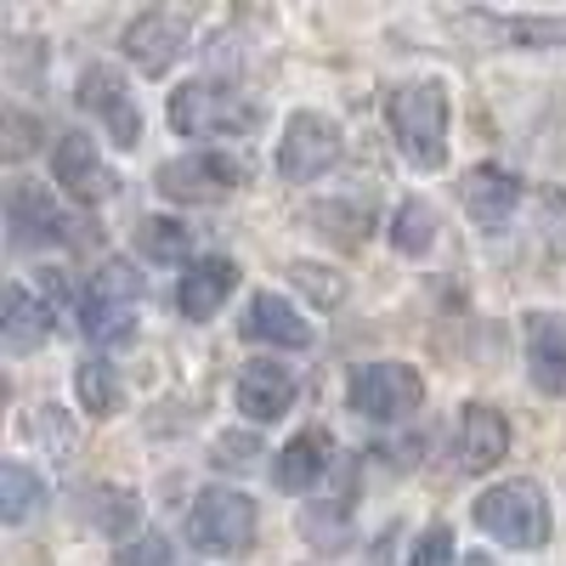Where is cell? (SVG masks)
I'll return each mask as SVG.
<instances>
[{
    "instance_id": "ac0fdd59",
    "label": "cell",
    "mask_w": 566,
    "mask_h": 566,
    "mask_svg": "<svg viewBox=\"0 0 566 566\" xmlns=\"http://www.w3.org/2000/svg\"><path fill=\"white\" fill-rule=\"evenodd\" d=\"M295 402V380H290V368H277V363H244L239 374V408L250 419H283Z\"/></svg>"
},
{
    "instance_id": "4fadbf2b",
    "label": "cell",
    "mask_w": 566,
    "mask_h": 566,
    "mask_svg": "<svg viewBox=\"0 0 566 566\" xmlns=\"http://www.w3.org/2000/svg\"><path fill=\"white\" fill-rule=\"evenodd\" d=\"M232 290H239V266L221 261V255H210V261H199V266H187V272H181V283H176V306H181V317L205 323V317H216V306H221Z\"/></svg>"
},
{
    "instance_id": "8fae6325",
    "label": "cell",
    "mask_w": 566,
    "mask_h": 566,
    "mask_svg": "<svg viewBox=\"0 0 566 566\" xmlns=\"http://www.w3.org/2000/svg\"><path fill=\"white\" fill-rule=\"evenodd\" d=\"M52 170L63 181V193L80 199V205H103L114 193V170L103 165V154H97V142H91V136H63Z\"/></svg>"
},
{
    "instance_id": "4316f807",
    "label": "cell",
    "mask_w": 566,
    "mask_h": 566,
    "mask_svg": "<svg viewBox=\"0 0 566 566\" xmlns=\"http://www.w3.org/2000/svg\"><path fill=\"white\" fill-rule=\"evenodd\" d=\"M295 283H301V290H306L312 301H323V306H335V301L346 295V290H340V277H328V272H323V266H312V261H301V266H295Z\"/></svg>"
},
{
    "instance_id": "3957f363",
    "label": "cell",
    "mask_w": 566,
    "mask_h": 566,
    "mask_svg": "<svg viewBox=\"0 0 566 566\" xmlns=\"http://www.w3.org/2000/svg\"><path fill=\"white\" fill-rule=\"evenodd\" d=\"M136 301H142V272L125 266V261H108L97 277H91L85 306H80L85 340H97V346L130 340V328H136Z\"/></svg>"
},
{
    "instance_id": "7c38bea8",
    "label": "cell",
    "mask_w": 566,
    "mask_h": 566,
    "mask_svg": "<svg viewBox=\"0 0 566 566\" xmlns=\"http://www.w3.org/2000/svg\"><path fill=\"white\" fill-rule=\"evenodd\" d=\"M187 45V18L181 12H142L130 29H125V52L142 74H165Z\"/></svg>"
},
{
    "instance_id": "603a6c76",
    "label": "cell",
    "mask_w": 566,
    "mask_h": 566,
    "mask_svg": "<svg viewBox=\"0 0 566 566\" xmlns=\"http://www.w3.org/2000/svg\"><path fill=\"white\" fill-rule=\"evenodd\" d=\"M136 244H142V255H154V261H181L193 239H187V227L154 216V221H142V227H136Z\"/></svg>"
},
{
    "instance_id": "5bb4252c",
    "label": "cell",
    "mask_w": 566,
    "mask_h": 566,
    "mask_svg": "<svg viewBox=\"0 0 566 566\" xmlns=\"http://www.w3.org/2000/svg\"><path fill=\"white\" fill-rule=\"evenodd\" d=\"M459 199L482 227H499L515 205H522V181H515L510 170H499V165H476V170H464Z\"/></svg>"
},
{
    "instance_id": "cb8c5ba5",
    "label": "cell",
    "mask_w": 566,
    "mask_h": 566,
    "mask_svg": "<svg viewBox=\"0 0 566 566\" xmlns=\"http://www.w3.org/2000/svg\"><path fill=\"white\" fill-rule=\"evenodd\" d=\"M74 391H80V402H85L91 413H114V408H119V386H114V368H108V363H80Z\"/></svg>"
},
{
    "instance_id": "8992f818",
    "label": "cell",
    "mask_w": 566,
    "mask_h": 566,
    "mask_svg": "<svg viewBox=\"0 0 566 566\" xmlns=\"http://www.w3.org/2000/svg\"><path fill=\"white\" fill-rule=\"evenodd\" d=\"M419 397H424V386L408 363H368V368L352 374V408L363 419H380V424L402 419V413L419 408Z\"/></svg>"
},
{
    "instance_id": "44dd1931",
    "label": "cell",
    "mask_w": 566,
    "mask_h": 566,
    "mask_svg": "<svg viewBox=\"0 0 566 566\" xmlns=\"http://www.w3.org/2000/svg\"><path fill=\"white\" fill-rule=\"evenodd\" d=\"M391 244L402 250V255H424L437 244V210L424 205V199H408L402 210H397V221H391Z\"/></svg>"
},
{
    "instance_id": "f546056e",
    "label": "cell",
    "mask_w": 566,
    "mask_h": 566,
    "mask_svg": "<svg viewBox=\"0 0 566 566\" xmlns=\"http://www.w3.org/2000/svg\"><path fill=\"white\" fill-rule=\"evenodd\" d=\"M7 125H12V142H7V154H12V159H18V154H29V148H34V136H29L34 125H29L23 114H7Z\"/></svg>"
},
{
    "instance_id": "ba28073f",
    "label": "cell",
    "mask_w": 566,
    "mask_h": 566,
    "mask_svg": "<svg viewBox=\"0 0 566 566\" xmlns=\"http://www.w3.org/2000/svg\"><path fill=\"white\" fill-rule=\"evenodd\" d=\"M335 159H340V130H335V119L295 114L290 125H283V148H277V176H283V181H312V176H323Z\"/></svg>"
},
{
    "instance_id": "5b68a950",
    "label": "cell",
    "mask_w": 566,
    "mask_h": 566,
    "mask_svg": "<svg viewBox=\"0 0 566 566\" xmlns=\"http://www.w3.org/2000/svg\"><path fill=\"white\" fill-rule=\"evenodd\" d=\"M170 125L181 136H244L255 125V108L239 97V91L193 80V85L170 91Z\"/></svg>"
},
{
    "instance_id": "d6986e66",
    "label": "cell",
    "mask_w": 566,
    "mask_h": 566,
    "mask_svg": "<svg viewBox=\"0 0 566 566\" xmlns=\"http://www.w3.org/2000/svg\"><path fill=\"white\" fill-rule=\"evenodd\" d=\"M323 464H328V437L323 431H301L290 448L277 453V464H272V476H277V488H290V493H301V488H317V476H323Z\"/></svg>"
},
{
    "instance_id": "6da1fadb",
    "label": "cell",
    "mask_w": 566,
    "mask_h": 566,
    "mask_svg": "<svg viewBox=\"0 0 566 566\" xmlns=\"http://www.w3.org/2000/svg\"><path fill=\"white\" fill-rule=\"evenodd\" d=\"M391 130L408 165L437 170L448 159V91L442 80H408L391 91Z\"/></svg>"
},
{
    "instance_id": "d4e9b609",
    "label": "cell",
    "mask_w": 566,
    "mask_h": 566,
    "mask_svg": "<svg viewBox=\"0 0 566 566\" xmlns=\"http://www.w3.org/2000/svg\"><path fill=\"white\" fill-rule=\"evenodd\" d=\"M488 29H493L499 40H522V45L566 40V23H538V18H488Z\"/></svg>"
},
{
    "instance_id": "7402d4cb",
    "label": "cell",
    "mask_w": 566,
    "mask_h": 566,
    "mask_svg": "<svg viewBox=\"0 0 566 566\" xmlns=\"http://www.w3.org/2000/svg\"><path fill=\"white\" fill-rule=\"evenodd\" d=\"M40 476H29V470L23 464H7V470H0V499H7V504H0V515H7V522L18 527L23 522V515L40 504Z\"/></svg>"
},
{
    "instance_id": "9a60e30c",
    "label": "cell",
    "mask_w": 566,
    "mask_h": 566,
    "mask_svg": "<svg viewBox=\"0 0 566 566\" xmlns=\"http://www.w3.org/2000/svg\"><path fill=\"white\" fill-rule=\"evenodd\" d=\"M459 453H464V470H493L504 453H510V424L499 408L488 402H470L464 419H459Z\"/></svg>"
},
{
    "instance_id": "52a82bcc",
    "label": "cell",
    "mask_w": 566,
    "mask_h": 566,
    "mask_svg": "<svg viewBox=\"0 0 566 566\" xmlns=\"http://www.w3.org/2000/svg\"><path fill=\"white\" fill-rule=\"evenodd\" d=\"M239 181H244V159L193 154V159H176V165L159 170V193L176 199V205H216V199H227Z\"/></svg>"
},
{
    "instance_id": "e0dca14e",
    "label": "cell",
    "mask_w": 566,
    "mask_h": 566,
    "mask_svg": "<svg viewBox=\"0 0 566 566\" xmlns=\"http://www.w3.org/2000/svg\"><path fill=\"white\" fill-rule=\"evenodd\" d=\"M527 363H533V386L544 391L566 386V317L560 312L527 317Z\"/></svg>"
},
{
    "instance_id": "2e32d148",
    "label": "cell",
    "mask_w": 566,
    "mask_h": 566,
    "mask_svg": "<svg viewBox=\"0 0 566 566\" xmlns=\"http://www.w3.org/2000/svg\"><path fill=\"white\" fill-rule=\"evenodd\" d=\"M244 340H261V346H306L312 340V323L283 301V295H255L244 306Z\"/></svg>"
},
{
    "instance_id": "9c48e42d",
    "label": "cell",
    "mask_w": 566,
    "mask_h": 566,
    "mask_svg": "<svg viewBox=\"0 0 566 566\" xmlns=\"http://www.w3.org/2000/svg\"><path fill=\"white\" fill-rule=\"evenodd\" d=\"M80 103L103 119V130L119 142V148H136L142 142V108H136V97L125 91V80H119V69H85L80 74Z\"/></svg>"
},
{
    "instance_id": "ffe728a7",
    "label": "cell",
    "mask_w": 566,
    "mask_h": 566,
    "mask_svg": "<svg viewBox=\"0 0 566 566\" xmlns=\"http://www.w3.org/2000/svg\"><path fill=\"white\" fill-rule=\"evenodd\" d=\"M52 335V306L29 301L23 290H7V352H34Z\"/></svg>"
},
{
    "instance_id": "484cf974",
    "label": "cell",
    "mask_w": 566,
    "mask_h": 566,
    "mask_svg": "<svg viewBox=\"0 0 566 566\" xmlns=\"http://www.w3.org/2000/svg\"><path fill=\"white\" fill-rule=\"evenodd\" d=\"M408 566H453V533L448 527H431V533L413 544Z\"/></svg>"
},
{
    "instance_id": "277c9868",
    "label": "cell",
    "mask_w": 566,
    "mask_h": 566,
    "mask_svg": "<svg viewBox=\"0 0 566 566\" xmlns=\"http://www.w3.org/2000/svg\"><path fill=\"white\" fill-rule=\"evenodd\" d=\"M187 544L205 555H244L255 544V499H244L239 488L199 493L193 515H187Z\"/></svg>"
},
{
    "instance_id": "7a4b0ae2",
    "label": "cell",
    "mask_w": 566,
    "mask_h": 566,
    "mask_svg": "<svg viewBox=\"0 0 566 566\" xmlns=\"http://www.w3.org/2000/svg\"><path fill=\"white\" fill-rule=\"evenodd\" d=\"M476 527L510 549H538L549 538V499L538 482L515 476V482H499L476 499Z\"/></svg>"
},
{
    "instance_id": "83f0119b",
    "label": "cell",
    "mask_w": 566,
    "mask_h": 566,
    "mask_svg": "<svg viewBox=\"0 0 566 566\" xmlns=\"http://www.w3.org/2000/svg\"><path fill=\"white\" fill-rule=\"evenodd\" d=\"M255 453H261L255 437H221V442H216V464H221V470H227V464H232V470H250Z\"/></svg>"
},
{
    "instance_id": "30bf717a",
    "label": "cell",
    "mask_w": 566,
    "mask_h": 566,
    "mask_svg": "<svg viewBox=\"0 0 566 566\" xmlns=\"http://www.w3.org/2000/svg\"><path fill=\"white\" fill-rule=\"evenodd\" d=\"M7 221H12V244L34 250V244H69V216L45 199V187L34 181H12L7 193Z\"/></svg>"
},
{
    "instance_id": "f1b7e54d",
    "label": "cell",
    "mask_w": 566,
    "mask_h": 566,
    "mask_svg": "<svg viewBox=\"0 0 566 566\" xmlns=\"http://www.w3.org/2000/svg\"><path fill=\"white\" fill-rule=\"evenodd\" d=\"M119 566H170V544L148 533V538H136V544L119 555Z\"/></svg>"
}]
</instances>
